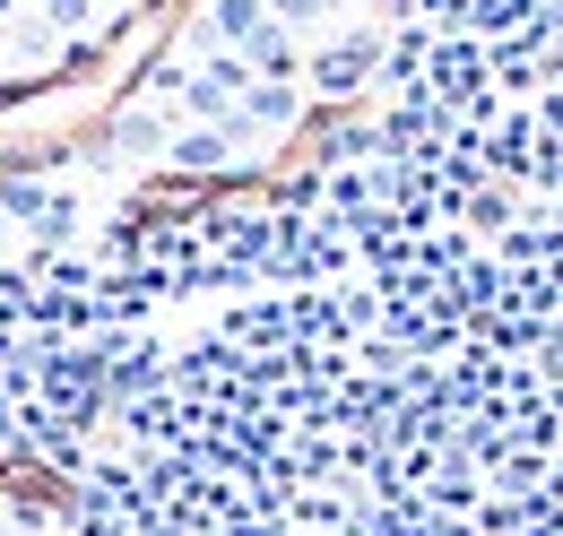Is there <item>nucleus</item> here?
Returning <instances> with one entry per match:
<instances>
[{"instance_id":"f257e3e1","label":"nucleus","mask_w":563,"mask_h":536,"mask_svg":"<svg viewBox=\"0 0 563 536\" xmlns=\"http://www.w3.org/2000/svg\"><path fill=\"white\" fill-rule=\"evenodd\" d=\"M303 78H312V104H355L364 87H382V26H355L347 44L312 53Z\"/></svg>"},{"instance_id":"f03ea898","label":"nucleus","mask_w":563,"mask_h":536,"mask_svg":"<svg viewBox=\"0 0 563 536\" xmlns=\"http://www.w3.org/2000/svg\"><path fill=\"white\" fill-rule=\"evenodd\" d=\"M165 174H183V182H217V174H234V131H217V122H183V131L165 138Z\"/></svg>"},{"instance_id":"7ed1b4c3","label":"nucleus","mask_w":563,"mask_h":536,"mask_svg":"<svg viewBox=\"0 0 563 536\" xmlns=\"http://www.w3.org/2000/svg\"><path fill=\"white\" fill-rule=\"evenodd\" d=\"M165 138H174V122H165L156 104H122V113L104 122V147H113V156H140V165H165Z\"/></svg>"},{"instance_id":"20e7f679","label":"nucleus","mask_w":563,"mask_h":536,"mask_svg":"<svg viewBox=\"0 0 563 536\" xmlns=\"http://www.w3.org/2000/svg\"><path fill=\"white\" fill-rule=\"evenodd\" d=\"M261 26H269V0H209L200 9V44H225V53H243Z\"/></svg>"},{"instance_id":"39448f33","label":"nucleus","mask_w":563,"mask_h":536,"mask_svg":"<svg viewBox=\"0 0 563 536\" xmlns=\"http://www.w3.org/2000/svg\"><path fill=\"white\" fill-rule=\"evenodd\" d=\"M53 200H62V191H53L44 174H0V216H9V225H44Z\"/></svg>"},{"instance_id":"423d86ee","label":"nucleus","mask_w":563,"mask_h":536,"mask_svg":"<svg viewBox=\"0 0 563 536\" xmlns=\"http://www.w3.org/2000/svg\"><path fill=\"white\" fill-rule=\"evenodd\" d=\"M243 62L261 69V78H303V62H295V26H278V18H269L252 44H243Z\"/></svg>"},{"instance_id":"0eeeda50","label":"nucleus","mask_w":563,"mask_h":536,"mask_svg":"<svg viewBox=\"0 0 563 536\" xmlns=\"http://www.w3.org/2000/svg\"><path fill=\"white\" fill-rule=\"evenodd\" d=\"M44 26L53 35H87L96 26V0H44Z\"/></svg>"},{"instance_id":"6e6552de","label":"nucleus","mask_w":563,"mask_h":536,"mask_svg":"<svg viewBox=\"0 0 563 536\" xmlns=\"http://www.w3.org/2000/svg\"><path fill=\"white\" fill-rule=\"evenodd\" d=\"M269 18H278V26H295V35H303L312 18H330V0H269Z\"/></svg>"},{"instance_id":"1a4fd4ad","label":"nucleus","mask_w":563,"mask_h":536,"mask_svg":"<svg viewBox=\"0 0 563 536\" xmlns=\"http://www.w3.org/2000/svg\"><path fill=\"white\" fill-rule=\"evenodd\" d=\"M330 9H347V0H330Z\"/></svg>"}]
</instances>
